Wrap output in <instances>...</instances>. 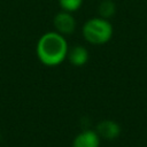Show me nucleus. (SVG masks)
I'll return each mask as SVG.
<instances>
[{"label": "nucleus", "mask_w": 147, "mask_h": 147, "mask_svg": "<svg viewBox=\"0 0 147 147\" xmlns=\"http://www.w3.org/2000/svg\"><path fill=\"white\" fill-rule=\"evenodd\" d=\"M69 62L76 67H80L84 65L87 60H88V52L85 47L83 46H75L71 49L68 51V55H67Z\"/></svg>", "instance_id": "obj_6"}, {"label": "nucleus", "mask_w": 147, "mask_h": 147, "mask_svg": "<svg viewBox=\"0 0 147 147\" xmlns=\"http://www.w3.org/2000/svg\"><path fill=\"white\" fill-rule=\"evenodd\" d=\"M83 36L85 40L92 45H103L110 40L113 36V26L108 20L94 17L85 22L83 26Z\"/></svg>", "instance_id": "obj_2"}, {"label": "nucleus", "mask_w": 147, "mask_h": 147, "mask_svg": "<svg viewBox=\"0 0 147 147\" xmlns=\"http://www.w3.org/2000/svg\"><path fill=\"white\" fill-rule=\"evenodd\" d=\"M99 14L102 18H109L111 17L116 11V6L113 0H103L99 6Z\"/></svg>", "instance_id": "obj_7"}, {"label": "nucleus", "mask_w": 147, "mask_h": 147, "mask_svg": "<svg viewBox=\"0 0 147 147\" xmlns=\"http://www.w3.org/2000/svg\"><path fill=\"white\" fill-rule=\"evenodd\" d=\"M68 44L63 34L49 31L44 33L36 47L37 56L39 61L47 67H55L61 64L68 55Z\"/></svg>", "instance_id": "obj_1"}, {"label": "nucleus", "mask_w": 147, "mask_h": 147, "mask_svg": "<svg viewBox=\"0 0 147 147\" xmlns=\"http://www.w3.org/2000/svg\"><path fill=\"white\" fill-rule=\"evenodd\" d=\"M53 24H54L56 32H59L63 36L71 34L76 29L75 17L71 15V13L65 11V10H61L60 13H57L54 16Z\"/></svg>", "instance_id": "obj_3"}, {"label": "nucleus", "mask_w": 147, "mask_h": 147, "mask_svg": "<svg viewBox=\"0 0 147 147\" xmlns=\"http://www.w3.org/2000/svg\"><path fill=\"white\" fill-rule=\"evenodd\" d=\"M100 137L95 130H85L78 133L74 141L72 147H99Z\"/></svg>", "instance_id": "obj_5"}, {"label": "nucleus", "mask_w": 147, "mask_h": 147, "mask_svg": "<svg viewBox=\"0 0 147 147\" xmlns=\"http://www.w3.org/2000/svg\"><path fill=\"white\" fill-rule=\"evenodd\" d=\"M96 133L99 134L100 138L107 139V140H113L117 138L121 133V126L118 123L111 119H105L101 121L95 129Z\"/></svg>", "instance_id": "obj_4"}, {"label": "nucleus", "mask_w": 147, "mask_h": 147, "mask_svg": "<svg viewBox=\"0 0 147 147\" xmlns=\"http://www.w3.org/2000/svg\"><path fill=\"white\" fill-rule=\"evenodd\" d=\"M59 3H60V7L62 8V10L72 13L80 8L83 0H59Z\"/></svg>", "instance_id": "obj_8"}]
</instances>
